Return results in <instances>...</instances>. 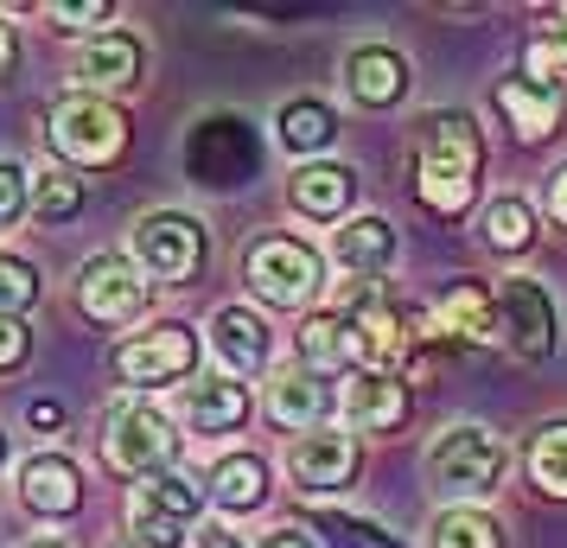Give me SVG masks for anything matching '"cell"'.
<instances>
[{
	"instance_id": "obj_22",
	"label": "cell",
	"mask_w": 567,
	"mask_h": 548,
	"mask_svg": "<svg viewBox=\"0 0 567 548\" xmlns=\"http://www.w3.org/2000/svg\"><path fill=\"white\" fill-rule=\"evenodd\" d=\"M326 415H332L326 376H312V370L275 376V390H268V421H275V427H312V421H326Z\"/></svg>"
},
{
	"instance_id": "obj_23",
	"label": "cell",
	"mask_w": 567,
	"mask_h": 548,
	"mask_svg": "<svg viewBox=\"0 0 567 548\" xmlns=\"http://www.w3.org/2000/svg\"><path fill=\"white\" fill-rule=\"evenodd\" d=\"M78 77L96 83V90H128V83L141 77V39H134V32H96V39L83 45Z\"/></svg>"
},
{
	"instance_id": "obj_15",
	"label": "cell",
	"mask_w": 567,
	"mask_h": 548,
	"mask_svg": "<svg viewBox=\"0 0 567 548\" xmlns=\"http://www.w3.org/2000/svg\"><path fill=\"white\" fill-rule=\"evenodd\" d=\"M287 478L300 492H338V485L358 478V446L344 441V434H307L287 453Z\"/></svg>"
},
{
	"instance_id": "obj_11",
	"label": "cell",
	"mask_w": 567,
	"mask_h": 548,
	"mask_svg": "<svg viewBox=\"0 0 567 548\" xmlns=\"http://www.w3.org/2000/svg\"><path fill=\"white\" fill-rule=\"evenodd\" d=\"M344 313H351V332H358V364L363 370L395 376V370L409 364L414 332H409V313H402V307H389L377 293H358V300H344Z\"/></svg>"
},
{
	"instance_id": "obj_35",
	"label": "cell",
	"mask_w": 567,
	"mask_h": 548,
	"mask_svg": "<svg viewBox=\"0 0 567 548\" xmlns=\"http://www.w3.org/2000/svg\"><path fill=\"white\" fill-rule=\"evenodd\" d=\"M52 20L64 32H96L109 20V0H52Z\"/></svg>"
},
{
	"instance_id": "obj_12",
	"label": "cell",
	"mask_w": 567,
	"mask_h": 548,
	"mask_svg": "<svg viewBox=\"0 0 567 548\" xmlns=\"http://www.w3.org/2000/svg\"><path fill=\"white\" fill-rule=\"evenodd\" d=\"M497 319H504V344H511L516 358H529L542 364L548 351H555V300L536 288V281H504L497 288Z\"/></svg>"
},
{
	"instance_id": "obj_37",
	"label": "cell",
	"mask_w": 567,
	"mask_h": 548,
	"mask_svg": "<svg viewBox=\"0 0 567 548\" xmlns=\"http://www.w3.org/2000/svg\"><path fill=\"white\" fill-rule=\"evenodd\" d=\"M27 421H32V427H39V434H52V427H64V409H58V402H45V395H39V402H27Z\"/></svg>"
},
{
	"instance_id": "obj_32",
	"label": "cell",
	"mask_w": 567,
	"mask_h": 548,
	"mask_svg": "<svg viewBox=\"0 0 567 548\" xmlns=\"http://www.w3.org/2000/svg\"><path fill=\"white\" fill-rule=\"evenodd\" d=\"M83 205V179L78 173H64V166H52L45 179L32 185V210H39V224H64V217H78Z\"/></svg>"
},
{
	"instance_id": "obj_13",
	"label": "cell",
	"mask_w": 567,
	"mask_h": 548,
	"mask_svg": "<svg viewBox=\"0 0 567 548\" xmlns=\"http://www.w3.org/2000/svg\"><path fill=\"white\" fill-rule=\"evenodd\" d=\"M344 90L358 96L363 108H389L409 96V58L395 45H358L344 58Z\"/></svg>"
},
{
	"instance_id": "obj_29",
	"label": "cell",
	"mask_w": 567,
	"mask_h": 548,
	"mask_svg": "<svg viewBox=\"0 0 567 548\" xmlns=\"http://www.w3.org/2000/svg\"><path fill=\"white\" fill-rule=\"evenodd\" d=\"M529 478L548 497H567V421H548L529 441Z\"/></svg>"
},
{
	"instance_id": "obj_38",
	"label": "cell",
	"mask_w": 567,
	"mask_h": 548,
	"mask_svg": "<svg viewBox=\"0 0 567 548\" xmlns=\"http://www.w3.org/2000/svg\"><path fill=\"white\" fill-rule=\"evenodd\" d=\"M13 64H20V39H13V27L0 20V77H13Z\"/></svg>"
},
{
	"instance_id": "obj_33",
	"label": "cell",
	"mask_w": 567,
	"mask_h": 548,
	"mask_svg": "<svg viewBox=\"0 0 567 548\" xmlns=\"http://www.w3.org/2000/svg\"><path fill=\"white\" fill-rule=\"evenodd\" d=\"M32 300H39V275H32L27 256H0V313H27Z\"/></svg>"
},
{
	"instance_id": "obj_28",
	"label": "cell",
	"mask_w": 567,
	"mask_h": 548,
	"mask_svg": "<svg viewBox=\"0 0 567 548\" xmlns=\"http://www.w3.org/2000/svg\"><path fill=\"white\" fill-rule=\"evenodd\" d=\"M485 242L497 256H523V249L536 242V210L523 205V198H491L485 205Z\"/></svg>"
},
{
	"instance_id": "obj_44",
	"label": "cell",
	"mask_w": 567,
	"mask_h": 548,
	"mask_svg": "<svg viewBox=\"0 0 567 548\" xmlns=\"http://www.w3.org/2000/svg\"><path fill=\"white\" fill-rule=\"evenodd\" d=\"M0 466H7V434H0Z\"/></svg>"
},
{
	"instance_id": "obj_21",
	"label": "cell",
	"mask_w": 567,
	"mask_h": 548,
	"mask_svg": "<svg viewBox=\"0 0 567 548\" xmlns=\"http://www.w3.org/2000/svg\"><path fill=\"white\" fill-rule=\"evenodd\" d=\"M300 364L312 376H332V370L358 364V332H351V313H312L300 325Z\"/></svg>"
},
{
	"instance_id": "obj_2",
	"label": "cell",
	"mask_w": 567,
	"mask_h": 548,
	"mask_svg": "<svg viewBox=\"0 0 567 548\" xmlns=\"http://www.w3.org/2000/svg\"><path fill=\"white\" fill-rule=\"evenodd\" d=\"M52 147L71 166H115V159L128 154V115L115 103H103L96 90H83V96H64L52 108Z\"/></svg>"
},
{
	"instance_id": "obj_5",
	"label": "cell",
	"mask_w": 567,
	"mask_h": 548,
	"mask_svg": "<svg viewBox=\"0 0 567 548\" xmlns=\"http://www.w3.org/2000/svg\"><path fill=\"white\" fill-rule=\"evenodd\" d=\"M504 466H511V453H504V441L485 434V427H446V434L434 441V453H427V472H434V485L446 497L497 492Z\"/></svg>"
},
{
	"instance_id": "obj_16",
	"label": "cell",
	"mask_w": 567,
	"mask_h": 548,
	"mask_svg": "<svg viewBox=\"0 0 567 548\" xmlns=\"http://www.w3.org/2000/svg\"><path fill=\"white\" fill-rule=\"evenodd\" d=\"M210 351L224 358V370H230V376H256V370L268 364V351H275V339H268V319L249 313V307H224V313L210 319Z\"/></svg>"
},
{
	"instance_id": "obj_9",
	"label": "cell",
	"mask_w": 567,
	"mask_h": 548,
	"mask_svg": "<svg viewBox=\"0 0 567 548\" xmlns=\"http://www.w3.org/2000/svg\"><path fill=\"white\" fill-rule=\"evenodd\" d=\"M205 485L198 478H185V472H154V478H141L128 497V517H134V536H166V542H179L185 529L198 523L205 510Z\"/></svg>"
},
{
	"instance_id": "obj_3",
	"label": "cell",
	"mask_w": 567,
	"mask_h": 548,
	"mask_svg": "<svg viewBox=\"0 0 567 548\" xmlns=\"http://www.w3.org/2000/svg\"><path fill=\"white\" fill-rule=\"evenodd\" d=\"M243 281L268 300V307H307L312 293L326 288V261L319 249H307L300 236H261L256 249L243 256Z\"/></svg>"
},
{
	"instance_id": "obj_34",
	"label": "cell",
	"mask_w": 567,
	"mask_h": 548,
	"mask_svg": "<svg viewBox=\"0 0 567 548\" xmlns=\"http://www.w3.org/2000/svg\"><path fill=\"white\" fill-rule=\"evenodd\" d=\"M27 358H32V325L27 319H13V313H0V376L20 370Z\"/></svg>"
},
{
	"instance_id": "obj_31",
	"label": "cell",
	"mask_w": 567,
	"mask_h": 548,
	"mask_svg": "<svg viewBox=\"0 0 567 548\" xmlns=\"http://www.w3.org/2000/svg\"><path fill=\"white\" fill-rule=\"evenodd\" d=\"M312 529L326 536V548H402V542L383 529V523L344 517V510H319V517H312Z\"/></svg>"
},
{
	"instance_id": "obj_39",
	"label": "cell",
	"mask_w": 567,
	"mask_h": 548,
	"mask_svg": "<svg viewBox=\"0 0 567 548\" xmlns=\"http://www.w3.org/2000/svg\"><path fill=\"white\" fill-rule=\"evenodd\" d=\"M542 39H548V45L567 58V7H555V13H548V32H542Z\"/></svg>"
},
{
	"instance_id": "obj_4",
	"label": "cell",
	"mask_w": 567,
	"mask_h": 548,
	"mask_svg": "<svg viewBox=\"0 0 567 548\" xmlns=\"http://www.w3.org/2000/svg\"><path fill=\"white\" fill-rule=\"evenodd\" d=\"M256 166H261V141L243 115H205L192 128V141H185V173L198 185L230 192V185L256 179Z\"/></svg>"
},
{
	"instance_id": "obj_6",
	"label": "cell",
	"mask_w": 567,
	"mask_h": 548,
	"mask_svg": "<svg viewBox=\"0 0 567 548\" xmlns=\"http://www.w3.org/2000/svg\"><path fill=\"white\" fill-rule=\"evenodd\" d=\"M173 459H179V434L159 409H147V402H115L109 409V466L115 472L154 478V472H173Z\"/></svg>"
},
{
	"instance_id": "obj_36",
	"label": "cell",
	"mask_w": 567,
	"mask_h": 548,
	"mask_svg": "<svg viewBox=\"0 0 567 548\" xmlns=\"http://www.w3.org/2000/svg\"><path fill=\"white\" fill-rule=\"evenodd\" d=\"M32 205V185H27V173L13 166V159H0V224H13L20 210Z\"/></svg>"
},
{
	"instance_id": "obj_26",
	"label": "cell",
	"mask_w": 567,
	"mask_h": 548,
	"mask_svg": "<svg viewBox=\"0 0 567 548\" xmlns=\"http://www.w3.org/2000/svg\"><path fill=\"white\" fill-rule=\"evenodd\" d=\"M275 128H281V147H287V154H326V147L338 141L332 108L312 103V96H300V103H281Z\"/></svg>"
},
{
	"instance_id": "obj_43",
	"label": "cell",
	"mask_w": 567,
	"mask_h": 548,
	"mask_svg": "<svg viewBox=\"0 0 567 548\" xmlns=\"http://www.w3.org/2000/svg\"><path fill=\"white\" fill-rule=\"evenodd\" d=\"M555 217H561V224H567V173H561V179H555Z\"/></svg>"
},
{
	"instance_id": "obj_20",
	"label": "cell",
	"mask_w": 567,
	"mask_h": 548,
	"mask_svg": "<svg viewBox=\"0 0 567 548\" xmlns=\"http://www.w3.org/2000/svg\"><path fill=\"white\" fill-rule=\"evenodd\" d=\"M497 108L511 115V128L523 134V141H542V134H555V122H561L567 96H561V90H548V83L504 77V83H497Z\"/></svg>"
},
{
	"instance_id": "obj_41",
	"label": "cell",
	"mask_w": 567,
	"mask_h": 548,
	"mask_svg": "<svg viewBox=\"0 0 567 548\" xmlns=\"http://www.w3.org/2000/svg\"><path fill=\"white\" fill-rule=\"evenodd\" d=\"M115 548H179V542H166V536H122Z\"/></svg>"
},
{
	"instance_id": "obj_19",
	"label": "cell",
	"mask_w": 567,
	"mask_h": 548,
	"mask_svg": "<svg viewBox=\"0 0 567 548\" xmlns=\"http://www.w3.org/2000/svg\"><path fill=\"white\" fill-rule=\"evenodd\" d=\"M434 325H440V339H453V344L491 339V332H497V293L478 288V281H453V288L440 293Z\"/></svg>"
},
{
	"instance_id": "obj_1",
	"label": "cell",
	"mask_w": 567,
	"mask_h": 548,
	"mask_svg": "<svg viewBox=\"0 0 567 548\" xmlns=\"http://www.w3.org/2000/svg\"><path fill=\"white\" fill-rule=\"evenodd\" d=\"M478 166H485V141L472 115H427L421 122V147H414V198L434 217H460L478 192Z\"/></svg>"
},
{
	"instance_id": "obj_18",
	"label": "cell",
	"mask_w": 567,
	"mask_h": 548,
	"mask_svg": "<svg viewBox=\"0 0 567 548\" xmlns=\"http://www.w3.org/2000/svg\"><path fill=\"white\" fill-rule=\"evenodd\" d=\"M344 415L358 434H389L409 421V383L395 376H377V370H358L351 376V395H344Z\"/></svg>"
},
{
	"instance_id": "obj_27",
	"label": "cell",
	"mask_w": 567,
	"mask_h": 548,
	"mask_svg": "<svg viewBox=\"0 0 567 548\" xmlns=\"http://www.w3.org/2000/svg\"><path fill=\"white\" fill-rule=\"evenodd\" d=\"M332 256L344 261V268H383V261L395 256V230H389L383 217H351V224L332 236Z\"/></svg>"
},
{
	"instance_id": "obj_40",
	"label": "cell",
	"mask_w": 567,
	"mask_h": 548,
	"mask_svg": "<svg viewBox=\"0 0 567 548\" xmlns=\"http://www.w3.org/2000/svg\"><path fill=\"white\" fill-rule=\"evenodd\" d=\"M261 548H319V542L300 536V529H275V536H261Z\"/></svg>"
},
{
	"instance_id": "obj_17",
	"label": "cell",
	"mask_w": 567,
	"mask_h": 548,
	"mask_svg": "<svg viewBox=\"0 0 567 548\" xmlns=\"http://www.w3.org/2000/svg\"><path fill=\"white\" fill-rule=\"evenodd\" d=\"M287 198L300 217H319V224H338L351 198H358V173L351 166H332V159H319V166H300L293 185H287Z\"/></svg>"
},
{
	"instance_id": "obj_25",
	"label": "cell",
	"mask_w": 567,
	"mask_h": 548,
	"mask_svg": "<svg viewBox=\"0 0 567 548\" xmlns=\"http://www.w3.org/2000/svg\"><path fill=\"white\" fill-rule=\"evenodd\" d=\"M210 497H217L224 510H256V504H268V459H256V453H230V459H217V472H210Z\"/></svg>"
},
{
	"instance_id": "obj_30",
	"label": "cell",
	"mask_w": 567,
	"mask_h": 548,
	"mask_svg": "<svg viewBox=\"0 0 567 548\" xmlns=\"http://www.w3.org/2000/svg\"><path fill=\"white\" fill-rule=\"evenodd\" d=\"M434 548H504V529H497L485 510H440Z\"/></svg>"
},
{
	"instance_id": "obj_42",
	"label": "cell",
	"mask_w": 567,
	"mask_h": 548,
	"mask_svg": "<svg viewBox=\"0 0 567 548\" xmlns=\"http://www.w3.org/2000/svg\"><path fill=\"white\" fill-rule=\"evenodd\" d=\"M198 548H243V542H236L230 529H210V536H205V542H198Z\"/></svg>"
},
{
	"instance_id": "obj_24",
	"label": "cell",
	"mask_w": 567,
	"mask_h": 548,
	"mask_svg": "<svg viewBox=\"0 0 567 548\" xmlns=\"http://www.w3.org/2000/svg\"><path fill=\"white\" fill-rule=\"evenodd\" d=\"M243 415H249V390L230 383V376H205L198 390H185V421L198 434H230Z\"/></svg>"
},
{
	"instance_id": "obj_14",
	"label": "cell",
	"mask_w": 567,
	"mask_h": 548,
	"mask_svg": "<svg viewBox=\"0 0 567 548\" xmlns=\"http://www.w3.org/2000/svg\"><path fill=\"white\" fill-rule=\"evenodd\" d=\"M20 497H27V510H39V517H78L83 478L64 453H32L27 466H20Z\"/></svg>"
},
{
	"instance_id": "obj_7",
	"label": "cell",
	"mask_w": 567,
	"mask_h": 548,
	"mask_svg": "<svg viewBox=\"0 0 567 548\" xmlns=\"http://www.w3.org/2000/svg\"><path fill=\"white\" fill-rule=\"evenodd\" d=\"M192 370H198V339H192V325H179V319H159V325L134 332V339L115 351V376L134 383V390L185 383Z\"/></svg>"
},
{
	"instance_id": "obj_10",
	"label": "cell",
	"mask_w": 567,
	"mask_h": 548,
	"mask_svg": "<svg viewBox=\"0 0 567 548\" xmlns=\"http://www.w3.org/2000/svg\"><path fill=\"white\" fill-rule=\"evenodd\" d=\"M78 307H83V319H96V325H128V319H141V307H147V281H141L134 261H122V256H90L78 268Z\"/></svg>"
},
{
	"instance_id": "obj_8",
	"label": "cell",
	"mask_w": 567,
	"mask_h": 548,
	"mask_svg": "<svg viewBox=\"0 0 567 548\" xmlns=\"http://www.w3.org/2000/svg\"><path fill=\"white\" fill-rule=\"evenodd\" d=\"M134 261L154 281H192L205 268V224L185 210H154L134 224Z\"/></svg>"
},
{
	"instance_id": "obj_45",
	"label": "cell",
	"mask_w": 567,
	"mask_h": 548,
	"mask_svg": "<svg viewBox=\"0 0 567 548\" xmlns=\"http://www.w3.org/2000/svg\"><path fill=\"white\" fill-rule=\"evenodd\" d=\"M32 548H58V542H32Z\"/></svg>"
}]
</instances>
